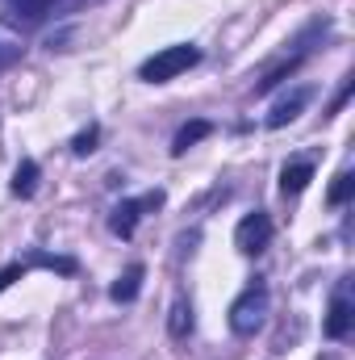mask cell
Listing matches in <instances>:
<instances>
[{"instance_id":"5b68a950","label":"cell","mask_w":355,"mask_h":360,"mask_svg":"<svg viewBox=\"0 0 355 360\" xmlns=\"http://www.w3.org/2000/svg\"><path fill=\"white\" fill-rule=\"evenodd\" d=\"M351 302L347 297H335L330 302V314H326V335L330 340H347V331H351Z\"/></svg>"},{"instance_id":"30bf717a","label":"cell","mask_w":355,"mask_h":360,"mask_svg":"<svg viewBox=\"0 0 355 360\" xmlns=\"http://www.w3.org/2000/svg\"><path fill=\"white\" fill-rule=\"evenodd\" d=\"M34 188H38V164L34 160H21L17 172H13V193L17 197H34Z\"/></svg>"},{"instance_id":"7a4b0ae2","label":"cell","mask_w":355,"mask_h":360,"mask_svg":"<svg viewBox=\"0 0 355 360\" xmlns=\"http://www.w3.org/2000/svg\"><path fill=\"white\" fill-rule=\"evenodd\" d=\"M264 314H267V285L255 281V285H247L243 297L230 306V327H234L239 335H255V331L264 327Z\"/></svg>"},{"instance_id":"9c48e42d","label":"cell","mask_w":355,"mask_h":360,"mask_svg":"<svg viewBox=\"0 0 355 360\" xmlns=\"http://www.w3.org/2000/svg\"><path fill=\"white\" fill-rule=\"evenodd\" d=\"M205 134H213V126H209V122H201V117H196V122H188V126H180L176 143H172V155H184V151H188L192 143H201Z\"/></svg>"},{"instance_id":"52a82bcc","label":"cell","mask_w":355,"mask_h":360,"mask_svg":"<svg viewBox=\"0 0 355 360\" xmlns=\"http://www.w3.org/2000/svg\"><path fill=\"white\" fill-rule=\"evenodd\" d=\"M314 180V164H288L284 172H280V188H284V197H293V193H305V184Z\"/></svg>"},{"instance_id":"3957f363","label":"cell","mask_w":355,"mask_h":360,"mask_svg":"<svg viewBox=\"0 0 355 360\" xmlns=\"http://www.w3.org/2000/svg\"><path fill=\"white\" fill-rule=\"evenodd\" d=\"M267 239H272V218H267L264 210L247 214V218L239 222V231H234V243H239L243 256H260L267 248Z\"/></svg>"},{"instance_id":"4fadbf2b","label":"cell","mask_w":355,"mask_h":360,"mask_svg":"<svg viewBox=\"0 0 355 360\" xmlns=\"http://www.w3.org/2000/svg\"><path fill=\"white\" fill-rule=\"evenodd\" d=\"M29 264H38V269H55V272H76V260H67V256H46V252H34Z\"/></svg>"},{"instance_id":"7c38bea8","label":"cell","mask_w":355,"mask_h":360,"mask_svg":"<svg viewBox=\"0 0 355 360\" xmlns=\"http://www.w3.org/2000/svg\"><path fill=\"white\" fill-rule=\"evenodd\" d=\"M168 327H172V340H184V335L192 331V306H188V302H176V306H172V323H168Z\"/></svg>"},{"instance_id":"6da1fadb","label":"cell","mask_w":355,"mask_h":360,"mask_svg":"<svg viewBox=\"0 0 355 360\" xmlns=\"http://www.w3.org/2000/svg\"><path fill=\"white\" fill-rule=\"evenodd\" d=\"M196 63H201V51L188 46V42H180V46H163L159 55H151V59L138 68V76H142L147 84H163V80H176L180 72H188V68H196Z\"/></svg>"},{"instance_id":"5bb4252c","label":"cell","mask_w":355,"mask_h":360,"mask_svg":"<svg viewBox=\"0 0 355 360\" xmlns=\"http://www.w3.org/2000/svg\"><path fill=\"white\" fill-rule=\"evenodd\" d=\"M355 193V176L351 172H343V176H335V188H330V205H347Z\"/></svg>"},{"instance_id":"9a60e30c","label":"cell","mask_w":355,"mask_h":360,"mask_svg":"<svg viewBox=\"0 0 355 360\" xmlns=\"http://www.w3.org/2000/svg\"><path fill=\"white\" fill-rule=\"evenodd\" d=\"M96 139H100V130H96V126L80 130V134L72 139V151H76V155H92V151H96Z\"/></svg>"},{"instance_id":"ba28073f","label":"cell","mask_w":355,"mask_h":360,"mask_svg":"<svg viewBox=\"0 0 355 360\" xmlns=\"http://www.w3.org/2000/svg\"><path fill=\"white\" fill-rule=\"evenodd\" d=\"M305 96H309V92H293L288 101H280V105H276V109L267 113V126H272V130H280V126H288V122H293V117H297V113L305 109Z\"/></svg>"},{"instance_id":"2e32d148","label":"cell","mask_w":355,"mask_h":360,"mask_svg":"<svg viewBox=\"0 0 355 360\" xmlns=\"http://www.w3.org/2000/svg\"><path fill=\"white\" fill-rule=\"evenodd\" d=\"M21 276H25V264H4V269H0V293H4L13 281H21Z\"/></svg>"},{"instance_id":"8992f818","label":"cell","mask_w":355,"mask_h":360,"mask_svg":"<svg viewBox=\"0 0 355 360\" xmlns=\"http://www.w3.org/2000/svg\"><path fill=\"white\" fill-rule=\"evenodd\" d=\"M138 289H142V264H130V269L113 281L109 297H113V302H134V297H138Z\"/></svg>"},{"instance_id":"8fae6325","label":"cell","mask_w":355,"mask_h":360,"mask_svg":"<svg viewBox=\"0 0 355 360\" xmlns=\"http://www.w3.org/2000/svg\"><path fill=\"white\" fill-rule=\"evenodd\" d=\"M13 8H17V21L34 25V21H42V17L55 8V0H13Z\"/></svg>"},{"instance_id":"277c9868","label":"cell","mask_w":355,"mask_h":360,"mask_svg":"<svg viewBox=\"0 0 355 360\" xmlns=\"http://www.w3.org/2000/svg\"><path fill=\"white\" fill-rule=\"evenodd\" d=\"M138 218H142V201H121V205L109 214V231L121 235V239H130L134 226H138Z\"/></svg>"}]
</instances>
